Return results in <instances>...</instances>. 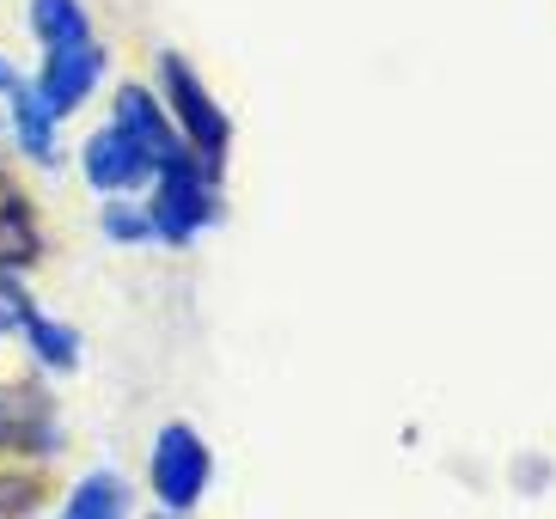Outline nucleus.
<instances>
[{
	"label": "nucleus",
	"instance_id": "nucleus-1",
	"mask_svg": "<svg viewBox=\"0 0 556 519\" xmlns=\"http://www.w3.org/2000/svg\"><path fill=\"white\" fill-rule=\"evenodd\" d=\"M214 214H220V202H214L208 165H202L197 153H184L178 165H165V172H160V195H153V208H148L153 232L172 239V244H190Z\"/></svg>",
	"mask_w": 556,
	"mask_h": 519
},
{
	"label": "nucleus",
	"instance_id": "nucleus-2",
	"mask_svg": "<svg viewBox=\"0 0 556 519\" xmlns=\"http://www.w3.org/2000/svg\"><path fill=\"white\" fill-rule=\"evenodd\" d=\"M160 80H165V98H172V111L184 123V147H197L202 165H220L227 160V116L220 104L208 98V86L197 80V67L184 62V55H160Z\"/></svg>",
	"mask_w": 556,
	"mask_h": 519
},
{
	"label": "nucleus",
	"instance_id": "nucleus-3",
	"mask_svg": "<svg viewBox=\"0 0 556 519\" xmlns=\"http://www.w3.org/2000/svg\"><path fill=\"white\" fill-rule=\"evenodd\" d=\"M208 446L197 440L190 422H172L160 428V446H153V489H160V502L172 514H190L202 502V489H208Z\"/></svg>",
	"mask_w": 556,
	"mask_h": 519
},
{
	"label": "nucleus",
	"instance_id": "nucleus-4",
	"mask_svg": "<svg viewBox=\"0 0 556 519\" xmlns=\"http://www.w3.org/2000/svg\"><path fill=\"white\" fill-rule=\"evenodd\" d=\"M99 74H104V49L86 37V43H62V49H50L43 55V74H37V104L50 116H67V111H80L86 104V92L99 86Z\"/></svg>",
	"mask_w": 556,
	"mask_h": 519
},
{
	"label": "nucleus",
	"instance_id": "nucleus-5",
	"mask_svg": "<svg viewBox=\"0 0 556 519\" xmlns=\"http://www.w3.org/2000/svg\"><path fill=\"white\" fill-rule=\"evenodd\" d=\"M116 129L129 135L141 153L153 160V172H165V165H178L190 147H184V135L165 123L160 98H148L141 86H123V98H116Z\"/></svg>",
	"mask_w": 556,
	"mask_h": 519
},
{
	"label": "nucleus",
	"instance_id": "nucleus-6",
	"mask_svg": "<svg viewBox=\"0 0 556 519\" xmlns=\"http://www.w3.org/2000/svg\"><path fill=\"white\" fill-rule=\"evenodd\" d=\"M80 165H86V178L99 183V190H111V195L116 190H135V183L153 172V160L123 129H116V123H111V129H99L92 141L80 147Z\"/></svg>",
	"mask_w": 556,
	"mask_h": 519
},
{
	"label": "nucleus",
	"instance_id": "nucleus-7",
	"mask_svg": "<svg viewBox=\"0 0 556 519\" xmlns=\"http://www.w3.org/2000/svg\"><path fill=\"white\" fill-rule=\"evenodd\" d=\"M62 519H129V483L111 471H92L74 495H67Z\"/></svg>",
	"mask_w": 556,
	"mask_h": 519
},
{
	"label": "nucleus",
	"instance_id": "nucleus-8",
	"mask_svg": "<svg viewBox=\"0 0 556 519\" xmlns=\"http://www.w3.org/2000/svg\"><path fill=\"white\" fill-rule=\"evenodd\" d=\"M13 129L37 165H55V116L37 104L31 86H13Z\"/></svg>",
	"mask_w": 556,
	"mask_h": 519
},
{
	"label": "nucleus",
	"instance_id": "nucleus-9",
	"mask_svg": "<svg viewBox=\"0 0 556 519\" xmlns=\"http://www.w3.org/2000/svg\"><path fill=\"white\" fill-rule=\"evenodd\" d=\"M31 31L43 37L50 49H62V43H86L92 25H86L80 0H31Z\"/></svg>",
	"mask_w": 556,
	"mask_h": 519
},
{
	"label": "nucleus",
	"instance_id": "nucleus-10",
	"mask_svg": "<svg viewBox=\"0 0 556 519\" xmlns=\"http://www.w3.org/2000/svg\"><path fill=\"white\" fill-rule=\"evenodd\" d=\"M25 342L37 349V360H50V367H74L80 360V342H74V330H62V325H50V318H25Z\"/></svg>",
	"mask_w": 556,
	"mask_h": 519
},
{
	"label": "nucleus",
	"instance_id": "nucleus-11",
	"mask_svg": "<svg viewBox=\"0 0 556 519\" xmlns=\"http://www.w3.org/2000/svg\"><path fill=\"white\" fill-rule=\"evenodd\" d=\"M25 318H31V300H25L18 281L0 269V337H7V330H25Z\"/></svg>",
	"mask_w": 556,
	"mask_h": 519
},
{
	"label": "nucleus",
	"instance_id": "nucleus-12",
	"mask_svg": "<svg viewBox=\"0 0 556 519\" xmlns=\"http://www.w3.org/2000/svg\"><path fill=\"white\" fill-rule=\"evenodd\" d=\"M104 232H111V239H153V220L148 214H135V208H104Z\"/></svg>",
	"mask_w": 556,
	"mask_h": 519
},
{
	"label": "nucleus",
	"instance_id": "nucleus-13",
	"mask_svg": "<svg viewBox=\"0 0 556 519\" xmlns=\"http://www.w3.org/2000/svg\"><path fill=\"white\" fill-rule=\"evenodd\" d=\"M0 86H13V67H7V62H0Z\"/></svg>",
	"mask_w": 556,
	"mask_h": 519
}]
</instances>
